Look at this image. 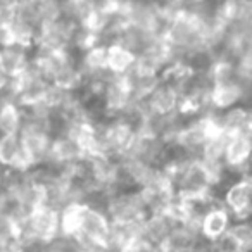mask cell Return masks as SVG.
I'll list each match as a JSON object with an SVG mask.
<instances>
[{
  "label": "cell",
  "mask_w": 252,
  "mask_h": 252,
  "mask_svg": "<svg viewBox=\"0 0 252 252\" xmlns=\"http://www.w3.org/2000/svg\"><path fill=\"white\" fill-rule=\"evenodd\" d=\"M220 200L230 211L233 221L251 220L252 211V183L251 176H238L221 189Z\"/></svg>",
  "instance_id": "obj_1"
},
{
  "label": "cell",
  "mask_w": 252,
  "mask_h": 252,
  "mask_svg": "<svg viewBox=\"0 0 252 252\" xmlns=\"http://www.w3.org/2000/svg\"><path fill=\"white\" fill-rule=\"evenodd\" d=\"M109 230H111V220H109L105 209L90 204H83L80 216V226L74 237L76 242H102L107 244Z\"/></svg>",
  "instance_id": "obj_2"
},
{
  "label": "cell",
  "mask_w": 252,
  "mask_h": 252,
  "mask_svg": "<svg viewBox=\"0 0 252 252\" xmlns=\"http://www.w3.org/2000/svg\"><path fill=\"white\" fill-rule=\"evenodd\" d=\"M233 218H231L230 211L218 200L213 202L206 211L202 213L199 220V237L202 242L207 244H214L220 240L224 233H228Z\"/></svg>",
  "instance_id": "obj_3"
},
{
  "label": "cell",
  "mask_w": 252,
  "mask_h": 252,
  "mask_svg": "<svg viewBox=\"0 0 252 252\" xmlns=\"http://www.w3.org/2000/svg\"><path fill=\"white\" fill-rule=\"evenodd\" d=\"M251 135H231V137H226L223 152L224 168L238 176H247L249 162H251Z\"/></svg>",
  "instance_id": "obj_4"
},
{
  "label": "cell",
  "mask_w": 252,
  "mask_h": 252,
  "mask_svg": "<svg viewBox=\"0 0 252 252\" xmlns=\"http://www.w3.org/2000/svg\"><path fill=\"white\" fill-rule=\"evenodd\" d=\"M249 83L231 81L223 85H211L209 90V107L214 111H226L233 105L247 102Z\"/></svg>",
  "instance_id": "obj_5"
},
{
  "label": "cell",
  "mask_w": 252,
  "mask_h": 252,
  "mask_svg": "<svg viewBox=\"0 0 252 252\" xmlns=\"http://www.w3.org/2000/svg\"><path fill=\"white\" fill-rule=\"evenodd\" d=\"M33 47L23 45V43L12 42L0 47V66L4 71L5 78H14L21 74L32 63Z\"/></svg>",
  "instance_id": "obj_6"
},
{
  "label": "cell",
  "mask_w": 252,
  "mask_h": 252,
  "mask_svg": "<svg viewBox=\"0 0 252 252\" xmlns=\"http://www.w3.org/2000/svg\"><path fill=\"white\" fill-rule=\"evenodd\" d=\"M221 125L226 137L231 135H251L252 128V116L247 102L233 105L221 112Z\"/></svg>",
  "instance_id": "obj_7"
},
{
  "label": "cell",
  "mask_w": 252,
  "mask_h": 252,
  "mask_svg": "<svg viewBox=\"0 0 252 252\" xmlns=\"http://www.w3.org/2000/svg\"><path fill=\"white\" fill-rule=\"evenodd\" d=\"M23 125V107L11 95H0V133H19Z\"/></svg>",
  "instance_id": "obj_8"
},
{
  "label": "cell",
  "mask_w": 252,
  "mask_h": 252,
  "mask_svg": "<svg viewBox=\"0 0 252 252\" xmlns=\"http://www.w3.org/2000/svg\"><path fill=\"white\" fill-rule=\"evenodd\" d=\"M135 59H137V56L130 49L123 47L121 43L112 42L107 45V59H105V63H107V71L111 74H114V76H125L133 67Z\"/></svg>",
  "instance_id": "obj_9"
},
{
  "label": "cell",
  "mask_w": 252,
  "mask_h": 252,
  "mask_svg": "<svg viewBox=\"0 0 252 252\" xmlns=\"http://www.w3.org/2000/svg\"><path fill=\"white\" fill-rule=\"evenodd\" d=\"M228 233L237 240V244L240 245V249L244 252H251L252 247V226L249 220L242 221H233L228 230Z\"/></svg>",
  "instance_id": "obj_10"
},
{
  "label": "cell",
  "mask_w": 252,
  "mask_h": 252,
  "mask_svg": "<svg viewBox=\"0 0 252 252\" xmlns=\"http://www.w3.org/2000/svg\"><path fill=\"white\" fill-rule=\"evenodd\" d=\"M5 87H7V78H5L4 71H2V66H0V95L4 94Z\"/></svg>",
  "instance_id": "obj_11"
}]
</instances>
